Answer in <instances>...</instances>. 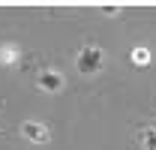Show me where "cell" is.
Wrapping results in <instances>:
<instances>
[{"instance_id": "3957f363", "label": "cell", "mask_w": 156, "mask_h": 150, "mask_svg": "<svg viewBox=\"0 0 156 150\" xmlns=\"http://www.w3.org/2000/svg\"><path fill=\"white\" fill-rule=\"evenodd\" d=\"M36 87L45 93H57V90H63V75L57 69H42L36 75Z\"/></svg>"}, {"instance_id": "6da1fadb", "label": "cell", "mask_w": 156, "mask_h": 150, "mask_svg": "<svg viewBox=\"0 0 156 150\" xmlns=\"http://www.w3.org/2000/svg\"><path fill=\"white\" fill-rule=\"evenodd\" d=\"M75 63H78V72L93 75V72H99V69H102V63H105V54H102V48H96V45H84V48L78 51Z\"/></svg>"}, {"instance_id": "5b68a950", "label": "cell", "mask_w": 156, "mask_h": 150, "mask_svg": "<svg viewBox=\"0 0 156 150\" xmlns=\"http://www.w3.org/2000/svg\"><path fill=\"white\" fill-rule=\"evenodd\" d=\"M132 63H135V66H147V63H150V51L141 48V45L132 48Z\"/></svg>"}, {"instance_id": "7a4b0ae2", "label": "cell", "mask_w": 156, "mask_h": 150, "mask_svg": "<svg viewBox=\"0 0 156 150\" xmlns=\"http://www.w3.org/2000/svg\"><path fill=\"white\" fill-rule=\"evenodd\" d=\"M21 135L30 138L33 144H48V141H51V129H48L45 123H39V120H24V123H21Z\"/></svg>"}, {"instance_id": "8992f818", "label": "cell", "mask_w": 156, "mask_h": 150, "mask_svg": "<svg viewBox=\"0 0 156 150\" xmlns=\"http://www.w3.org/2000/svg\"><path fill=\"white\" fill-rule=\"evenodd\" d=\"M15 57H18V48L15 45H3V51H0V60L3 63H15Z\"/></svg>"}, {"instance_id": "277c9868", "label": "cell", "mask_w": 156, "mask_h": 150, "mask_svg": "<svg viewBox=\"0 0 156 150\" xmlns=\"http://www.w3.org/2000/svg\"><path fill=\"white\" fill-rule=\"evenodd\" d=\"M138 141L144 150H156V126H141L138 129Z\"/></svg>"}]
</instances>
